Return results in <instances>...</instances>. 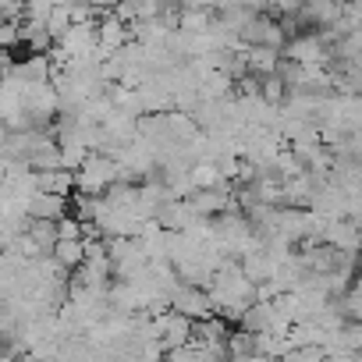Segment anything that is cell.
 Returning a JSON list of instances; mask_svg holds the SVG:
<instances>
[{"mask_svg": "<svg viewBox=\"0 0 362 362\" xmlns=\"http://www.w3.org/2000/svg\"><path fill=\"white\" fill-rule=\"evenodd\" d=\"M114 185H117V163L103 153H93L75 170V192L78 196H107Z\"/></svg>", "mask_w": 362, "mask_h": 362, "instance_id": "obj_1", "label": "cell"}, {"mask_svg": "<svg viewBox=\"0 0 362 362\" xmlns=\"http://www.w3.org/2000/svg\"><path fill=\"white\" fill-rule=\"evenodd\" d=\"M170 313L185 316V320H192V323L217 316V313H214V305H210L206 288H189V284H177V288L170 291Z\"/></svg>", "mask_w": 362, "mask_h": 362, "instance_id": "obj_2", "label": "cell"}, {"mask_svg": "<svg viewBox=\"0 0 362 362\" xmlns=\"http://www.w3.org/2000/svg\"><path fill=\"white\" fill-rule=\"evenodd\" d=\"M40 196H57V199H68L75 196V174L57 167V170H40Z\"/></svg>", "mask_w": 362, "mask_h": 362, "instance_id": "obj_3", "label": "cell"}, {"mask_svg": "<svg viewBox=\"0 0 362 362\" xmlns=\"http://www.w3.org/2000/svg\"><path fill=\"white\" fill-rule=\"evenodd\" d=\"M68 210H71L68 199H57V196H33V203H29V221L57 224V221L68 217Z\"/></svg>", "mask_w": 362, "mask_h": 362, "instance_id": "obj_4", "label": "cell"}, {"mask_svg": "<svg viewBox=\"0 0 362 362\" xmlns=\"http://www.w3.org/2000/svg\"><path fill=\"white\" fill-rule=\"evenodd\" d=\"M54 263H57L64 274H75V270L86 263V242H57V245H54Z\"/></svg>", "mask_w": 362, "mask_h": 362, "instance_id": "obj_5", "label": "cell"}]
</instances>
